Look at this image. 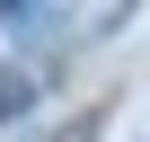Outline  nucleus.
<instances>
[{
	"mask_svg": "<svg viewBox=\"0 0 150 142\" xmlns=\"http://www.w3.org/2000/svg\"><path fill=\"white\" fill-rule=\"evenodd\" d=\"M27 98H35V89H27V80H18V71H0V115H18V107H27Z\"/></svg>",
	"mask_w": 150,
	"mask_h": 142,
	"instance_id": "nucleus-1",
	"label": "nucleus"
},
{
	"mask_svg": "<svg viewBox=\"0 0 150 142\" xmlns=\"http://www.w3.org/2000/svg\"><path fill=\"white\" fill-rule=\"evenodd\" d=\"M62 142H88V124H71V133H62Z\"/></svg>",
	"mask_w": 150,
	"mask_h": 142,
	"instance_id": "nucleus-2",
	"label": "nucleus"
}]
</instances>
